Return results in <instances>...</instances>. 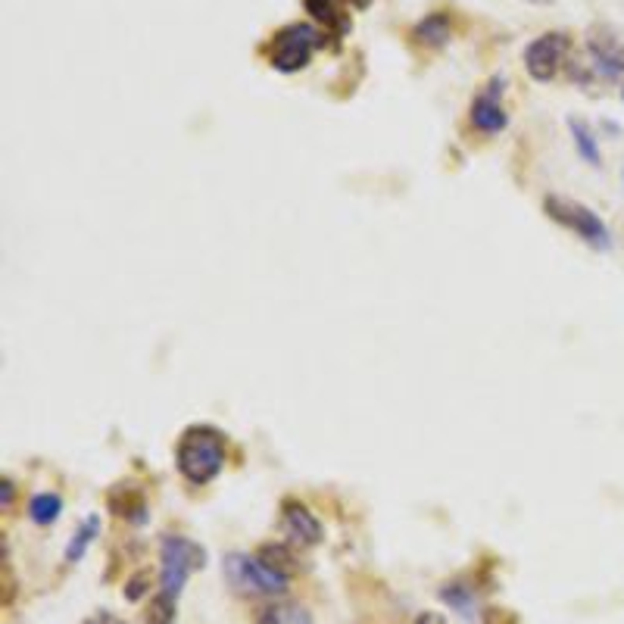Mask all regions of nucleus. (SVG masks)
Returning <instances> with one entry per match:
<instances>
[{
  "label": "nucleus",
  "mask_w": 624,
  "mask_h": 624,
  "mask_svg": "<svg viewBox=\"0 0 624 624\" xmlns=\"http://www.w3.org/2000/svg\"><path fill=\"white\" fill-rule=\"evenodd\" d=\"M228 459V444L225 434L213 425H191L185 434L178 437L175 447V465L181 478L194 487H206L213 484Z\"/></svg>",
  "instance_id": "nucleus-1"
},
{
  "label": "nucleus",
  "mask_w": 624,
  "mask_h": 624,
  "mask_svg": "<svg viewBox=\"0 0 624 624\" xmlns=\"http://www.w3.org/2000/svg\"><path fill=\"white\" fill-rule=\"evenodd\" d=\"M325 47V32L316 29L309 22H288L272 35L266 54H269V66L275 72L294 75L300 69H306L316 57V50Z\"/></svg>",
  "instance_id": "nucleus-2"
},
{
  "label": "nucleus",
  "mask_w": 624,
  "mask_h": 624,
  "mask_svg": "<svg viewBox=\"0 0 624 624\" xmlns=\"http://www.w3.org/2000/svg\"><path fill=\"white\" fill-rule=\"evenodd\" d=\"M206 568V550L185 537V534H166L160 540V590L169 593V596H178L185 593V584L191 581L194 571H203Z\"/></svg>",
  "instance_id": "nucleus-3"
},
{
  "label": "nucleus",
  "mask_w": 624,
  "mask_h": 624,
  "mask_svg": "<svg viewBox=\"0 0 624 624\" xmlns=\"http://www.w3.org/2000/svg\"><path fill=\"white\" fill-rule=\"evenodd\" d=\"M225 581L238 593H253V596H284L291 590V578L281 575L278 568H272L263 556L250 553H231L222 562Z\"/></svg>",
  "instance_id": "nucleus-4"
},
{
  "label": "nucleus",
  "mask_w": 624,
  "mask_h": 624,
  "mask_svg": "<svg viewBox=\"0 0 624 624\" xmlns=\"http://www.w3.org/2000/svg\"><path fill=\"white\" fill-rule=\"evenodd\" d=\"M543 213L550 216L556 225H562L565 231L578 234V238L593 247V250H612V231L609 225L600 219V213H593L590 206H584L581 200H568L559 194H550L543 200Z\"/></svg>",
  "instance_id": "nucleus-5"
},
{
  "label": "nucleus",
  "mask_w": 624,
  "mask_h": 624,
  "mask_svg": "<svg viewBox=\"0 0 624 624\" xmlns=\"http://www.w3.org/2000/svg\"><path fill=\"white\" fill-rule=\"evenodd\" d=\"M587 50V66L593 78H606V82H618L624 75V41L609 25H593L584 41Z\"/></svg>",
  "instance_id": "nucleus-6"
},
{
  "label": "nucleus",
  "mask_w": 624,
  "mask_h": 624,
  "mask_svg": "<svg viewBox=\"0 0 624 624\" xmlns=\"http://www.w3.org/2000/svg\"><path fill=\"white\" fill-rule=\"evenodd\" d=\"M571 50V38L565 32H543L540 38H534L525 47V69L534 82H553L559 75V69L565 66V57Z\"/></svg>",
  "instance_id": "nucleus-7"
},
{
  "label": "nucleus",
  "mask_w": 624,
  "mask_h": 624,
  "mask_svg": "<svg viewBox=\"0 0 624 624\" xmlns=\"http://www.w3.org/2000/svg\"><path fill=\"white\" fill-rule=\"evenodd\" d=\"M506 94V78L493 75L487 88L472 100V110H468V122H472L475 132L481 135H500L509 128V110L503 103Z\"/></svg>",
  "instance_id": "nucleus-8"
},
{
  "label": "nucleus",
  "mask_w": 624,
  "mask_h": 624,
  "mask_svg": "<svg viewBox=\"0 0 624 624\" xmlns=\"http://www.w3.org/2000/svg\"><path fill=\"white\" fill-rule=\"evenodd\" d=\"M281 525H284V534L300 546H316V543L325 540V528L316 518V512H312L309 506H303L300 500H284L281 503Z\"/></svg>",
  "instance_id": "nucleus-9"
},
{
  "label": "nucleus",
  "mask_w": 624,
  "mask_h": 624,
  "mask_svg": "<svg viewBox=\"0 0 624 624\" xmlns=\"http://www.w3.org/2000/svg\"><path fill=\"white\" fill-rule=\"evenodd\" d=\"M303 7L319 25H325V32L331 38L341 41L353 25L350 10L353 7H369V0H303Z\"/></svg>",
  "instance_id": "nucleus-10"
},
{
  "label": "nucleus",
  "mask_w": 624,
  "mask_h": 624,
  "mask_svg": "<svg viewBox=\"0 0 624 624\" xmlns=\"http://www.w3.org/2000/svg\"><path fill=\"white\" fill-rule=\"evenodd\" d=\"M450 38H453V25L447 13H428L425 19L415 22V29H412V41L428 50L450 44Z\"/></svg>",
  "instance_id": "nucleus-11"
},
{
  "label": "nucleus",
  "mask_w": 624,
  "mask_h": 624,
  "mask_svg": "<svg viewBox=\"0 0 624 624\" xmlns=\"http://www.w3.org/2000/svg\"><path fill=\"white\" fill-rule=\"evenodd\" d=\"M568 132H571V141H575V150H578V156L587 163V166H593V169H600L603 166V153H600V141H596V132L593 128L584 122V119H575L571 116L568 119Z\"/></svg>",
  "instance_id": "nucleus-12"
},
{
  "label": "nucleus",
  "mask_w": 624,
  "mask_h": 624,
  "mask_svg": "<svg viewBox=\"0 0 624 624\" xmlns=\"http://www.w3.org/2000/svg\"><path fill=\"white\" fill-rule=\"evenodd\" d=\"M440 600H444L459 618H465V621H475V590L468 587V584H462V581H453V584H444L440 587Z\"/></svg>",
  "instance_id": "nucleus-13"
},
{
  "label": "nucleus",
  "mask_w": 624,
  "mask_h": 624,
  "mask_svg": "<svg viewBox=\"0 0 624 624\" xmlns=\"http://www.w3.org/2000/svg\"><path fill=\"white\" fill-rule=\"evenodd\" d=\"M100 537V515H88L82 525H78V531L72 534L69 546H66V562L75 565V562H82L85 553L91 550V543Z\"/></svg>",
  "instance_id": "nucleus-14"
},
{
  "label": "nucleus",
  "mask_w": 624,
  "mask_h": 624,
  "mask_svg": "<svg viewBox=\"0 0 624 624\" xmlns=\"http://www.w3.org/2000/svg\"><path fill=\"white\" fill-rule=\"evenodd\" d=\"M63 512V500L60 493H35V497L29 500V518L38 525V528H50L57 525V518Z\"/></svg>",
  "instance_id": "nucleus-15"
},
{
  "label": "nucleus",
  "mask_w": 624,
  "mask_h": 624,
  "mask_svg": "<svg viewBox=\"0 0 624 624\" xmlns=\"http://www.w3.org/2000/svg\"><path fill=\"white\" fill-rule=\"evenodd\" d=\"M110 509L119 515V518H128V522L135 525H144L147 522V503H144V493L125 487V500H110Z\"/></svg>",
  "instance_id": "nucleus-16"
},
{
  "label": "nucleus",
  "mask_w": 624,
  "mask_h": 624,
  "mask_svg": "<svg viewBox=\"0 0 624 624\" xmlns=\"http://www.w3.org/2000/svg\"><path fill=\"white\" fill-rule=\"evenodd\" d=\"M256 624H316V621H312V615L303 606H275L259 612Z\"/></svg>",
  "instance_id": "nucleus-17"
},
{
  "label": "nucleus",
  "mask_w": 624,
  "mask_h": 624,
  "mask_svg": "<svg viewBox=\"0 0 624 624\" xmlns=\"http://www.w3.org/2000/svg\"><path fill=\"white\" fill-rule=\"evenodd\" d=\"M259 556H263L272 568H278L281 575H288V578L297 571V556H294L291 546H284V543H266L263 550H259Z\"/></svg>",
  "instance_id": "nucleus-18"
},
{
  "label": "nucleus",
  "mask_w": 624,
  "mask_h": 624,
  "mask_svg": "<svg viewBox=\"0 0 624 624\" xmlns=\"http://www.w3.org/2000/svg\"><path fill=\"white\" fill-rule=\"evenodd\" d=\"M175 612H178V600L169 593H156L150 600V609H147V624H175Z\"/></svg>",
  "instance_id": "nucleus-19"
},
{
  "label": "nucleus",
  "mask_w": 624,
  "mask_h": 624,
  "mask_svg": "<svg viewBox=\"0 0 624 624\" xmlns=\"http://www.w3.org/2000/svg\"><path fill=\"white\" fill-rule=\"evenodd\" d=\"M144 593H147V571H138V575L125 584V600L128 603H138Z\"/></svg>",
  "instance_id": "nucleus-20"
},
{
  "label": "nucleus",
  "mask_w": 624,
  "mask_h": 624,
  "mask_svg": "<svg viewBox=\"0 0 624 624\" xmlns=\"http://www.w3.org/2000/svg\"><path fill=\"white\" fill-rule=\"evenodd\" d=\"M484 624H518L515 615L509 609H487L484 612Z\"/></svg>",
  "instance_id": "nucleus-21"
},
{
  "label": "nucleus",
  "mask_w": 624,
  "mask_h": 624,
  "mask_svg": "<svg viewBox=\"0 0 624 624\" xmlns=\"http://www.w3.org/2000/svg\"><path fill=\"white\" fill-rule=\"evenodd\" d=\"M85 624H128V621L116 618V615H113V612H107V609H100V612H94Z\"/></svg>",
  "instance_id": "nucleus-22"
},
{
  "label": "nucleus",
  "mask_w": 624,
  "mask_h": 624,
  "mask_svg": "<svg viewBox=\"0 0 624 624\" xmlns=\"http://www.w3.org/2000/svg\"><path fill=\"white\" fill-rule=\"evenodd\" d=\"M13 493H16L13 481H10V478H4V509H10V506H13Z\"/></svg>",
  "instance_id": "nucleus-23"
},
{
  "label": "nucleus",
  "mask_w": 624,
  "mask_h": 624,
  "mask_svg": "<svg viewBox=\"0 0 624 624\" xmlns=\"http://www.w3.org/2000/svg\"><path fill=\"white\" fill-rule=\"evenodd\" d=\"M415 624H440V621H437L434 615H422V618H419V621H415Z\"/></svg>",
  "instance_id": "nucleus-24"
},
{
  "label": "nucleus",
  "mask_w": 624,
  "mask_h": 624,
  "mask_svg": "<svg viewBox=\"0 0 624 624\" xmlns=\"http://www.w3.org/2000/svg\"><path fill=\"white\" fill-rule=\"evenodd\" d=\"M531 4H550V0H531Z\"/></svg>",
  "instance_id": "nucleus-25"
},
{
  "label": "nucleus",
  "mask_w": 624,
  "mask_h": 624,
  "mask_svg": "<svg viewBox=\"0 0 624 624\" xmlns=\"http://www.w3.org/2000/svg\"><path fill=\"white\" fill-rule=\"evenodd\" d=\"M621 97H624V88H621Z\"/></svg>",
  "instance_id": "nucleus-26"
}]
</instances>
